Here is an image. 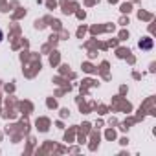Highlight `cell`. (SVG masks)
Wrapping results in <instances>:
<instances>
[{"label":"cell","instance_id":"1","mask_svg":"<svg viewBox=\"0 0 156 156\" xmlns=\"http://www.w3.org/2000/svg\"><path fill=\"white\" fill-rule=\"evenodd\" d=\"M2 39H4V31L0 30V42H2Z\"/></svg>","mask_w":156,"mask_h":156}]
</instances>
